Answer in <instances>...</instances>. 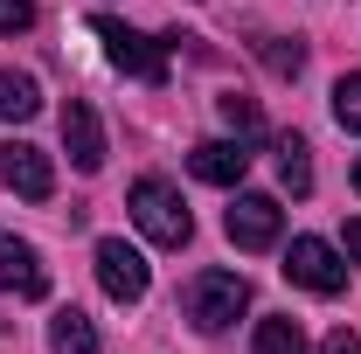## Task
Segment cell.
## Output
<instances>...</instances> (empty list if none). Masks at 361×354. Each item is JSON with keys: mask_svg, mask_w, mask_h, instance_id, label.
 <instances>
[{"mask_svg": "<svg viewBox=\"0 0 361 354\" xmlns=\"http://www.w3.org/2000/svg\"><path fill=\"white\" fill-rule=\"evenodd\" d=\"M243 306H250V285H243L236 271H195V278L180 285V312H188L202 334H223Z\"/></svg>", "mask_w": 361, "mask_h": 354, "instance_id": "6da1fadb", "label": "cell"}, {"mask_svg": "<svg viewBox=\"0 0 361 354\" xmlns=\"http://www.w3.org/2000/svg\"><path fill=\"white\" fill-rule=\"evenodd\" d=\"M126 202H133V222L160 243V250H180V243L195 236V216H188V202H180L167 181H153V174L133 181V195H126Z\"/></svg>", "mask_w": 361, "mask_h": 354, "instance_id": "7a4b0ae2", "label": "cell"}, {"mask_svg": "<svg viewBox=\"0 0 361 354\" xmlns=\"http://www.w3.org/2000/svg\"><path fill=\"white\" fill-rule=\"evenodd\" d=\"M90 35L104 42V63H111V70H126V77H139V84H167V49L146 42L139 28L111 21V14H90Z\"/></svg>", "mask_w": 361, "mask_h": 354, "instance_id": "3957f363", "label": "cell"}, {"mask_svg": "<svg viewBox=\"0 0 361 354\" xmlns=\"http://www.w3.org/2000/svg\"><path fill=\"white\" fill-rule=\"evenodd\" d=\"M97 285H104L118 306H139L146 285H153V271H146V257H139L126 236H104V243H97Z\"/></svg>", "mask_w": 361, "mask_h": 354, "instance_id": "277c9868", "label": "cell"}, {"mask_svg": "<svg viewBox=\"0 0 361 354\" xmlns=\"http://www.w3.org/2000/svg\"><path fill=\"white\" fill-rule=\"evenodd\" d=\"M285 278H292V285H306V292H319V299H334V292L348 285V264H341V250H334V243L299 236V243L285 250Z\"/></svg>", "mask_w": 361, "mask_h": 354, "instance_id": "5b68a950", "label": "cell"}, {"mask_svg": "<svg viewBox=\"0 0 361 354\" xmlns=\"http://www.w3.org/2000/svg\"><path fill=\"white\" fill-rule=\"evenodd\" d=\"M278 202H271V195H236V202H229L223 209V229H229V243H236V250H271V243H278Z\"/></svg>", "mask_w": 361, "mask_h": 354, "instance_id": "8992f818", "label": "cell"}, {"mask_svg": "<svg viewBox=\"0 0 361 354\" xmlns=\"http://www.w3.org/2000/svg\"><path fill=\"white\" fill-rule=\"evenodd\" d=\"M0 181H7L21 202H49V195H56L49 153H42V146H28V139H7V146H0Z\"/></svg>", "mask_w": 361, "mask_h": 354, "instance_id": "52a82bcc", "label": "cell"}, {"mask_svg": "<svg viewBox=\"0 0 361 354\" xmlns=\"http://www.w3.org/2000/svg\"><path fill=\"white\" fill-rule=\"evenodd\" d=\"M0 292H14V299H49V264L35 243H21V236H7L0 229Z\"/></svg>", "mask_w": 361, "mask_h": 354, "instance_id": "ba28073f", "label": "cell"}, {"mask_svg": "<svg viewBox=\"0 0 361 354\" xmlns=\"http://www.w3.org/2000/svg\"><path fill=\"white\" fill-rule=\"evenodd\" d=\"M63 146H70V167L77 174H97L104 167V126H97V111H90L84 97L63 104Z\"/></svg>", "mask_w": 361, "mask_h": 354, "instance_id": "9c48e42d", "label": "cell"}, {"mask_svg": "<svg viewBox=\"0 0 361 354\" xmlns=\"http://www.w3.org/2000/svg\"><path fill=\"white\" fill-rule=\"evenodd\" d=\"M188 167H195V181H209V188H236L243 167H250V153H243V139H202L188 153Z\"/></svg>", "mask_w": 361, "mask_h": 354, "instance_id": "30bf717a", "label": "cell"}, {"mask_svg": "<svg viewBox=\"0 0 361 354\" xmlns=\"http://www.w3.org/2000/svg\"><path fill=\"white\" fill-rule=\"evenodd\" d=\"M35 111H42V84H35L28 70H0V118L21 126V118H35Z\"/></svg>", "mask_w": 361, "mask_h": 354, "instance_id": "8fae6325", "label": "cell"}, {"mask_svg": "<svg viewBox=\"0 0 361 354\" xmlns=\"http://www.w3.org/2000/svg\"><path fill=\"white\" fill-rule=\"evenodd\" d=\"M49 354H97V326H90L77 306H63L49 319Z\"/></svg>", "mask_w": 361, "mask_h": 354, "instance_id": "7c38bea8", "label": "cell"}, {"mask_svg": "<svg viewBox=\"0 0 361 354\" xmlns=\"http://www.w3.org/2000/svg\"><path fill=\"white\" fill-rule=\"evenodd\" d=\"M278 181H285L292 195H313V146H306L299 133L278 139Z\"/></svg>", "mask_w": 361, "mask_h": 354, "instance_id": "4fadbf2b", "label": "cell"}, {"mask_svg": "<svg viewBox=\"0 0 361 354\" xmlns=\"http://www.w3.org/2000/svg\"><path fill=\"white\" fill-rule=\"evenodd\" d=\"M250 354H306V326L278 312V319H264V326H257V341H250Z\"/></svg>", "mask_w": 361, "mask_h": 354, "instance_id": "5bb4252c", "label": "cell"}, {"mask_svg": "<svg viewBox=\"0 0 361 354\" xmlns=\"http://www.w3.org/2000/svg\"><path fill=\"white\" fill-rule=\"evenodd\" d=\"M216 111H223V126H229L236 139H257V133H264V118H257V104H250L243 90H223V97H216Z\"/></svg>", "mask_w": 361, "mask_h": 354, "instance_id": "9a60e30c", "label": "cell"}, {"mask_svg": "<svg viewBox=\"0 0 361 354\" xmlns=\"http://www.w3.org/2000/svg\"><path fill=\"white\" fill-rule=\"evenodd\" d=\"M257 56H264L271 77H299V70H306V42H285V35H264Z\"/></svg>", "mask_w": 361, "mask_h": 354, "instance_id": "2e32d148", "label": "cell"}, {"mask_svg": "<svg viewBox=\"0 0 361 354\" xmlns=\"http://www.w3.org/2000/svg\"><path fill=\"white\" fill-rule=\"evenodd\" d=\"M334 118H341L348 133H361V70H348V77L334 84Z\"/></svg>", "mask_w": 361, "mask_h": 354, "instance_id": "e0dca14e", "label": "cell"}, {"mask_svg": "<svg viewBox=\"0 0 361 354\" xmlns=\"http://www.w3.org/2000/svg\"><path fill=\"white\" fill-rule=\"evenodd\" d=\"M35 28V0H0V35H28Z\"/></svg>", "mask_w": 361, "mask_h": 354, "instance_id": "ac0fdd59", "label": "cell"}, {"mask_svg": "<svg viewBox=\"0 0 361 354\" xmlns=\"http://www.w3.org/2000/svg\"><path fill=\"white\" fill-rule=\"evenodd\" d=\"M319 354H361V334L355 326H334V334L319 341Z\"/></svg>", "mask_w": 361, "mask_h": 354, "instance_id": "d6986e66", "label": "cell"}, {"mask_svg": "<svg viewBox=\"0 0 361 354\" xmlns=\"http://www.w3.org/2000/svg\"><path fill=\"white\" fill-rule=\"evenodd\" d=\"M341 243H348V257H355V264H361V216L348 222V229H341Z\"/></svg>", "mask_w": 361, "mask_h": 354, "instance_id": "ffe728a7", "label": "cell"}, {"mask_svg": "<svg viewBox=\"0 0 361 354\" xmlns=\"http://www.w3.org/2000/svg\"><path fill=\"white\" fill-rule=\"evenodd\" d=\"M355 188H361V160H355Z\"/></svg>", "mask_w": 361, "mask_h": 354, "instance_id": "44dd1931", "label": "cell"}]
</instances>
